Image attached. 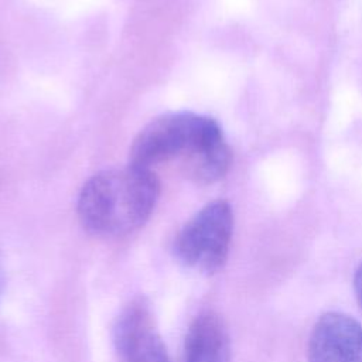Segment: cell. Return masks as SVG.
<instances>
[{
  "label": "cell",
  "mask_w": 362,
  "mask_h": 362,
  "mask_svg": "<svg viewBox=\"0 0 362 362\" xmlns=\"http://www.w3.org/2000/svg\"><path fill=\"white\" fill-rule=\"evenodd\" d=\"M184 362H230L229 334L218 314L195 317L185 337Z\"/></svg>",
  "instance_id": "8992f818"
},
{
  "label": "cell",
  "mask_w": 362,
  "mask_h": 362,
  "mask_svg": "<svg viewBox=\"0 0 362 362\" xmlns=\"http://www.w3.org/2000/svg\"><path fill=\"white\" fill-rule=\"evenodd\" d=\"M233 232V212L223 199L199 209L178 232L174 243L177 257L204 274L221 270L228 259Z\"/></svg>",
  "instance_id": "3957f363"
},
{
  "label": "cell",
  "mask_w": 362,
  "mask_h": 362,
  "mask_svg": "<svg viewBox=\"0 0 362 362\" xmlns=\"http://www.w3.org/2000/svg\"><path fill=\"white\" fill-rule=\"evenodd\" d=\"M308 362H362V325L352 315L338 311L322 314L314 324Z\"/></svg>",
  "instance_id": "5b68a950"
},
{
  "label": "cell",
  "mask_w": 362,
  "mask_h": 362,
  "mask_svg": "<svg viewBox=\"0 0 362 362\" xmlns=\"http://www.w3.org/2000/svg\"><path fill=\"white\" fill-rule=\"evenodd\" d=\"M160 195L154 171L129 164L90 177L78 198V218L96 236H124L143 226Z\"/></svg>",
  "instance_id": "7a4b0ae2"
},
{
  "label": "cell",
  "mask_w": 362,
  "mask_h": 362,
  "mask_svg": "<svg viewBox=\"0 0 362 362\" xmlns=\"http://www.w3.org/2000/svg\"><path fill=\"white\" fill-rule=\"evenodd\" d=\"M1 290H3V270H1V263H0V296H1Z\"/></svg>",
  "instance_id": "ba28073f"
},
{
  "label": "cell",
  "mask_w": 362,
  "mask_h": 362,
  "mask_svg": "<svg viewBox=\"0 0 362 362\" xmlns=\"http://www.w3.org/2000/svg\"><path fill=\"white\" fill-rule=\"evenodd\" d=\"M178 161L181 173L195 184L221 180L232 161L219 124L209 116L174 112L153 119L134 137L130 164L151 170Z\"/></svg>",
  "instance_id": "6da1fadb"
},
{
  "label": "cell",
  "mask_w": 362,
  "mask_h": 362,
  "mask_svg": "<svg viewBox=\"0 0 362 362\" xmlns=\"http://www.w3.org/2000/svg\"><path fill=\"white\" fill-rule=\"evenodd\" d=\"M113 338L120 362H170L151 308L143 298L122 310Z\"/></svg>",
  "instance_id": "277c9868"
},
{
  "label": "cell",
  "mask_w": 362,
  "mask_h": 362,
  "mask_svg": "<svg viewBox=\"0 0 362 362\" xmlns=\"http://www.w3.org/2000/svg\"><path fill=\"white\" fill-rule=\"evenodd\" d=\"M354 290H355V296L358 298V303L362 307V263L358 266L355 276H354Z\"/></svg>",
  "instance_id": "52a82bcc"
}]
</instances>
